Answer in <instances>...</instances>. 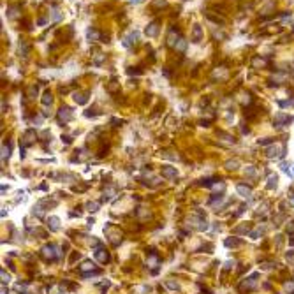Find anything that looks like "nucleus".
<instances>
[]
</instances>
